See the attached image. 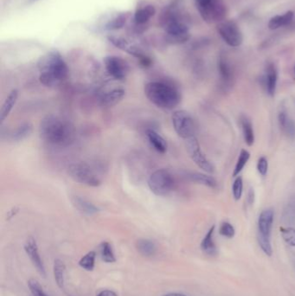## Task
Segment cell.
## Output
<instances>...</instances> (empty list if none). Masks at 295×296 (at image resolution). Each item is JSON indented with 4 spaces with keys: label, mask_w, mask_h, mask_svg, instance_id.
I'll use <instances>...</instances> for the list:
<instances>
[{
    "label": "cell",
    "mask_w": 295,
    "mask_h": 296,
    "mask_svg": "<svg viewBox=\"0 0 295 296\" xmlns=\"http://www.w3.org/2000/svg\"><path fill=\"white\" fill-rule=\"evenodd\" d=\"M187 177L192 182H195L197 184H203V186L210 187V188H215L218 184L217 180L212 176L200 173V172H191L187 175Z\"/></svg>",
    "instance_id": "cell-24"
},
{
    "label": "cell",
    "mask_w": 295,
    "mask_h": 296,
    "mask_svg": "<svg viewBox=\"0 0 295 296\" xmlns=\"http://www.w3.org/2000/svg\"><path fill=\"white\" fill-rule=\"evenodd\" d=\"M68 172L72 179L80 184L91 187H97L102 184V181L97 174L87 164H72L69 166Z\"/></svg>",
    "instance_id": "cell-8"
},
{
    "label": "cell",
    "mask_w": 295,
    "mask_h": 296,
    "mask_svg": "<svg viewBox=\"0 0 295 296\" xmlns=\"http://www.w3.org/2000/svg\"><path fill=\"white\" fill-rule=\"evenodd\" d=\"M146 136L149 140L150 144L152 145V147L155 149L156 151L160 153V154H164L167 151L168 145H167L166 140L155 130L148 129L146 131Z\"/></svg>",
    "instance_id": "cell-15"
},
{
    "label": "cell",
    "mask_w": 295,
    "mask_h": 296,
    "mask_svg": "<svg viewBox=\"0 0 295 296\" xmlns=\"http://www.w3.org/2000/svg\"><path fill=\"white\" fill-rule=\"evenodd\" d=\"M137 249L144 256H152L155 254L156 246L152 241L147 239H140L138 241Z\"/></svg>",
    "instance_id": "cell-27"
},
{
    "label": "cell",
    "mask_w": 295,
    "mask_h": 296,
    "mask_svg": "<svg viewBox=\"0 0 295 296\" xmlns=\"http://www.w3.org/2000/svg\"><path fill=\"white\" fill-rule=\"evenodd\" d=\"M249 159H250L249 152L245 150V149H241V153L239 154L238 160L236 162V167L233 172V177H237L241 173L245 166L247 165V161L249 160Z\"/></svg>",
    "instance_id": "cell-30"
},
{
    "label": "cell",
    "mask_w": 295,
    "mask_h": 296,
    "mask_svg": "<svg viewBox=\"0 0 295 296\" xmlns=\"http://www.w3.org/2000/svg\"><path fill=\"white\" fill-rule=\"evenodd\" d=\"M274 210L267 209L262 211L258 218V242L261 249L266 255L271 256V231L274 224Z\"/></svg>",
    "instance_id": "cell-5"
},
{
    "label": "cell",
    "mask_w": 295,
    "mask_h": 296,
    "mask_svg": "<svg viewBox=\"0 0 295 296\" xmlns=\"http://www.w3.org/2000/svg\"><path fill=\"white\" fill-rule=\"evenodd\" d=\"M97 296H117V294L112 290H103L100 292Z\"/></svg>",
    "instance_id": "cell-38"
},
{
    "label": "cell",
    "mask_w": 295,
    "mask_h": 296,
    "mask_svg": "<svg viewBox=\"0 0 295 296\" xmlns=\"http://www.w3.org/2000/svg\"><path fill=\"white\" fill-rule=\"evenodd\" d=\"M218 70L220 74L221 80L224 84L225 85L230 84L233 79L232 68L230 67V63L223 56H220L218 60Z\"/></svg>",
    "instance_id": "cell-22"
},
{
    "label": "cell",
    "mask_w": 295,
    "mask_h": 296,
    "mask_svg": "<svg viewBox=\"0 0 295 296\" xmlns=\"http://www.w3.org/2000/svg\"><path fill=\"white\" fill-rule=\"evenodd\" d=\"M147 99L156 107L171 110L180 103L181 94L176 87L165 82H151L145 87Z\"/></svg>",
    "instance_id": "cell-3"
},
{
    "label": "cell",
    "mask_w": 295,
    "mask_h": 296,
    "mask_svg": "<svg viewBox=\"0 0 295 296\" xmlns=\"http://www.w3.org/2000/svg\"><path fill=\"white\" fill-rule=\"evenodd\" d=\"M127 22V17L124 14H120L113 18L107 24V29L109 30H116L121 29Z\"/></svg>",
    "instance_id": "cell-32"
},
{
    "label": "cell",
    "mask_w": 295,
    "mask_h": 296,
    "mask_svg": "<svg viewBox=\"0 0 295 296\" xmlns=\"http://www.w3.org/2000/svg\"><path fill=\"white\" fill-rule=\"evenodd\" d=\"M215 228H216L215 225L210 227L201 243V249L205 254L209 255H216L218 254L217 246L214 242Z\"/></svg>",
    "instance_id": "cell-18"
},
{
    "label": "cell",
    "mask_w": 295,
    "mask_h": 296,
    "mask_svg": "<svg viewBox=\"0 0 295 296\" xmlns=\"http://www.w3.org/2000/svg\"><path fill=\"white\" fill-rule=\"evenodd\" d=\"M96 253L95 251H90L87 253L83 257L79 262V265L82 269L88 271H92L96 264Z\"/></svg>",
    "instance_id": "cell-31"
},
{
    "label": "cell",
    "mask_w": 295,
    "mask_h": 296,
    "mask_svg": "<svg viewBox=\"0 0 295 296\" xmlns=\"http://www.w3.org/2000/svg\"><path fill=\"white\" fill-rule=\"evenodd\" d=\"M280 231L284 241L287 244L295 247V229L291 228V227H288V228L281 227Z\"/></svg>",
    "instance_id": "cell-34"
},
{
    "label": "cell",
    "mask_w": 295,
    "mask_h": 296,
    "mask_svg": "<svg viewBox=\"0 0 295 296\" xmlns=\"http://www.w3.org/2000/svg\"><path fill=\"white\" fill-rule=\"evenodd\" d=\"M233 197L236 201L240 200L243 193V181L241 176H238L233 183L232 187Z\"/></svg>",
    "instance_id": "cell-33"
},
{
    "label": "cell",
    "mask_w": 295,
    "mask_h": 296,
    "mask_svg": "<svg viewBox=\"0 0 295 296\" xmlns=\"http://www.w3.org/2000/svg\"><path fill=\"white\" fill-rule=\"evenodd\" d=\"M24 250L26 252L27 255L30 257V261L32 262L33 265L36 267V270L43 276H46L45 273V265L41 259L40 254H39L38 247L36 244V242L34 238L30 237L25 243L24 245Z\"/></svg>",
    "instance_id": "cell-13"
},
{
    "label": "cell",
    "mask_w": 295,
    "mask_h": 296,
    "mask_svg": "<svg viewBox=\"0 0 295 296\" xmlns=\"http://www.w3.org/2000/svg\"><path fill=\"white\" fill-rule=\"evenodd\" d=\"M39 81L46 87L58 85L68 77L69 69L58 51H51L41 57L37 63Z\"/></svg>",
    "instance_id": "cell-2"
},
{
    "label": "cell",
    "mask_w": 295,
    "mask_h": 296,
    "mask_svg": "<svg viewBox=\"0 0 295 296\" xmlns=\"http://www.w3.org/2000/svg\"><path fill=\"white\" fill-rule=\"evenodd\" d=\"M64 273H65V265L63 262L57 259L54 264V276L57 282V286L60 288H63L64 284Z\"/></svg>",
    "instance_id": "cell-28"
},
{
    "label": "cell",
    "mask_w": 295,
    "mask_h": 296,
    "mask_svg": "<svg viewBox=\"0 0 295 296\" xmlns=\"http://www.w3.org/2000/svg\"><path fill=\"white\" fill-rule=\"evenodd\" d=\"M195 3L202 18L209 24L221 23L226 16V7L223 0H195Z\"/></svg>",
    "instance_id": "cell-6"
},
{
    "label": "cell",
    "mask_w": 295,
    "mask_h": 296,
    "mask_svg": "<svg viewBox=\"0 0 295 296\" xmlns=\"http://www.w3.org/2000/svg\"><path fill=\"white\" fill-rule=\"evenodd\" d=\"M39 132L41 138L51 145L67 146L75 140L74 126L67 120L53 115L43 119Z\"/></svg>",
    "instance_id": "cell-1"
},
{
    "label": "cell",
    "mask_w": 295,
    "mask_h": 296,
    "mask_svg": "<svg viewBox=\"0 0 295 296\" xmlns=\"http://www.w3.org/2000/svg\"><path fill=\"white\" fill-rule=\"evenodd\" d=\"M293 12L292 11H288L283 15L274 16L272 18L268 23V28L270 30H277L280 27L286 26L292 22L293 19Z\"/></svg>",
    "instance_id": "cell-21"
},
{
    "label": "cell",
    "mask_w": 295,
    "mask_h": 296,
    "mask_svg": "<svg viewBox=\"0 0 295 296\" xmlns=\"http://www.w3.org/2000/svg\"><path fill=\"white\" fill-rule=\"evenodd\" d=\"M294 70H295V68H294Z\"/></svg>",
    "instance_id": "cell-41"
},
{
    "label": "cell",
    "mask_w": 295,
    "mask_h": 296,
    "mask_svg": "<svg viewBox=\"0 0 295 296\" xmlns=\"http://www.w3.org/2000/svg\"><path fill=\"white\" fill-rule=\"evenodd\" d=\"M104 64L107 73L115 80H124L129 74V67L128 63L118 56H109L105 57Z\"/></svg>",
    "instance_id": "cell-12"
},
{
    "label": "cell",
    "mask_w": 295,
    "mask_h": 296,
    "mask_svg": "<svg viewBox=\"0 0 295 296\" xmlns=\"http://www.w3.org/2000/svg\"><path fill=\"white\" fill-rule=\"evenodd\" d=\"M125 90L122 89H115L107 92L101 98V103L105 107H113L122 100L125 96Z\"/></svg>",
    "instance_id": "cell-16"
},
{
    "label": "cell",
    "mask_w": 295,
    "mask_h": 296,
    "mask_svg": "<svg viewBox=\"0 0 295 296\" xmlns=\"http://www.w3.org/2000/svg\"><path fill=\"white\" fill-rule=\"evenodd\" d=\"M175 180L166 169H159L152 173L148 179V187L153 194L158 197L166 196L173 191Z\"/></svg>",
    "instance_id": "cell-7"
},
{
    "label": "cell",
    "mask_w": 295,
    "mask_h": 296,
    "mask_svg": "<svg viewBox=\"0 0 295 296\" xmlns=\"http://www.w3.org/2000/svg\"><path fill=\"white\" fill-rule=\"evenodd\" d=\"M278 121L281 130L289 138H295V122L290 118L286 111H280L278 116Z\"/></svg>",
    "instance_id": "cell-17"
},
{
    "label": "cell",
    "mask_w": 295,
    "mask_h": 296,
    "mask_svg": "<svg viewBox=\"0 0 295 296\" xmlns=\"http://www.w3.org/2000/svg\"><path fill=\"white\" fill-rule=\"evenodd\" d=\"M173 128L177 134L183 139H187L195 136L196 125L190 113L185 110H178L172 116Z\"/></svg>",
    "instance_id": "cell-9"
},
{
    "label": "cell",
    "mask_w": 295,
    "mask_h": 296,
    "mask_svg": "<svg viewBox=\"0 0 295 296\" xmlns=\"http://www.w3.org/2000/svg\"><path fill=\"white\" fill-rule=\"evenodd\" d=\"M218 31L227 45L231 47H239L242 44V33L234 21L221 22L218 25Z\"/></svg>",
    "instance_id": "cell-11"
},
{
    "label": "cell",
    "mask_w": 295,
    "mask_h": 296,
    "mask_svg": "<svg viewBox=\"0 0 295 296\" xmlns=\"http://www.w3.org/2000/svg\"><path fill=\"white\" fill-rule=\"evenodd\" d=\"M163 25L166 32V40L170 44H184L190 39L187 25L180 21L173 12H167L163 18Z\"/></svg>",
    "instance_id": "cell-4"
},
{
    "label": "cell",
    "mask_w": 295,
    "mask_h": 296,
    "mask_svg": "<svg viewBox=\"0 0 295 296\" xmlns=\"http://www.w3.org/2000/svg\"><path fill=\"white\" fill-rule=\"evenodd\" d=\"M257 170L262 176H266L268 171V161L267 158L262 156L257 162Z\"/></svg>",
    "instance_id": "cell-37"
},
{
    "label": "cell",
    "mask_w": 295,
    "mask_h": 296,
    "mask_svg": "<svg viewBox=\"0 0 295 296\" xmlns=\"http://www.w3.org/2000/svg\"><path fill=\"white\" fill-rule=\"evenodd\" d=\"M18 91L17 89H13L12 92L10 93L9 95L6 97V101H4L1 110H0V120L1 123L5 122L10 113L12 112V108L15 106L16 102L18 101Z\"/></svg>",
    "instance_id": "cell-19"
},
{
    "label": "cell",
    "mask_w": 295,
    "mask_h": 296,
    "mask_svg": "<svg viewBox=\"0 0 295 296\" xmlns=\"http://www.w3.org/2000/svg\"><path fill=\"white\" fill-rule=\"evenodd\" d=\"M33 126L30 122H25L24 124L20 125L18 128H16L12 133V139L14 141H20L30 136L32 133Z\"/></svg>",
    "instance_id": "cell-26"
},
{
    "label": "cell",
    "mask_w": 295,
    "mask_h": 296,
    "mask_svg": "<svg viewBox=\"0 0 295 296\" xmlns=\"http://www.w3.org/2000/svg\"><path fill=\"white\" fill-rule=\"evenodd\" d=\"M247 200L249 202V204H252L255 201V193H254V190L250 189L249 193H248V198H247Z\"/></svg>",
    "instance_id": "cell-39"
},
{
    "label": "cell",
    "mask_w": 295,
    "mask_h": 296,
    "mask_svg": "<svg viewBox=\"0 0 295 296\" xmlns=\"http://www.w3.org/2000/svg\"><path fill=\"white\" fill-rule=\"evenodd\" d=\"M241 125L245 143L248 146L253 145L255 143V132H254L252 122L246 116H242L241 119Z\"/></svg>",
    "instance_id": "cell-23"
},
{
    "label": "cell",
    "mask_w": 295,
    "mask_h": 296,
    "mask_svg": "<svg viewBox=\"0 0 295 296\" xmlns=\"http://www.w3.org/2000/svg\"><path fill=\"white\" fill-rule=\"evenodd\" d=\"M277 68L273 62H269L266 68L265 86L267 92L270 96H274L277 87Z\"/></svg>",
    "instance_id": "cell-14"
},
{
    "label": "cell",
    "mask_w": 295,
    "mask_h": 296,
    "mask_svg": "<svg viewBox=\"0 0 295 296\" xmlns=\"http://www.w3.org/2000/svg\"><path fill=\"white\" fill-rule=\"evenodd\" d=\"M162 296H186L185 294H183V293H167V294H164V295Z\"/></svg>",
    "instance_id": "cell-40"
},
{
    "label": "cell",
    "mask_w": 295,
    "mask_h": 296,
    "mask_svg": "<svg viewBox=\"0 0 295 296\" xmlns=\"http://www.w3.org/2000/svg\"><path fill=\"white\" fill-rule=\"evenodd\" d=\"M100 254H101L102 261H104L105 263H107V264H112L116 261L113 248L110 243L107 242H103L100 245Z\"/></svg>",
    "instance_id": "cell-29"
},
{
    "label": "cell",
    "mask_w": 295,
    "mask_h": 296,
    "mask_svg": "<svg viewBox=\"0 0 295 296\" xmlns=\"http://www.w3.org/2000/svg\"><path fill=\"white\" fill-rule=\"evenodd\" d=\"M156 10L150 5L140 7L135 12L134 21L137 24H145L155 15Z\"/></svg>",
    "instance_id": "cell-20"
},
{
    "label": "cell",
    "mask_w": 295,
    "mask_h": 296,
    "mask_svg": "<svg viewBox=\"0 0 295 296\" xmlns=\"http://www.w3.org/2000/svg\"><path fill=\"white\" fill-rule=\"evenodd\" d=\"M185 140H186L185 145H186L188 154L190 155L191 160H193L194 163L208 173H212L214 172V166L202 152L197 138L195 136L191 137Z\"/></svg>",
    "instance_id": "cell-10"
},
{
    "label": "cell",
    "mask_w": 295,
    "mask_h": 296,
    "mask_svg": "<svg viewBox=\"0 0 295 296\" xmlns=\"http://www.w3.org/2000/svg\"><path fill=\"white\" fill-rule=\"evenodd\" d=\"M219 233L223 237H227V238H232V237H235L236 230L230 223L224 222L221 225Z\"/></svg>",
    "instance_id": "cell-35"
},
{
    "label": "cell",
    "mask_w": 295,
    "mask_h": 296,
    "mask_svg": "<svg viewBox=\"0 0 295 296\" xmlns=\"http://www.w3.org/2000/svg\"><path fill=\"white\" fill-rule=\"evenodd\" d=\"M28 285H29L33 296H48L45 293L41 285L39 284L38 281L35 279H30L28 282Z\"/></svg>",
    "instance_id": "cell-36"
},
{
    "label": "cell",
    "mask_w": 295,
    "mask_h": 296,
    "mask_svg": "<svg viewBox=\"0 0 295 296\" xmlns=\"http://www.w3.org/2000/svg\"><path fill=\"white\" fill-rule=\"evenodd\" d=\"M73 203L81 212L88 214V215H94L99 211V208L96 207L95 204H92L91 202L88 201L86 199L80 198V197H77V196L75 197Z\"/></svg>",
    "instance_id": "cell-25"
}]
</instances>
